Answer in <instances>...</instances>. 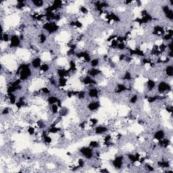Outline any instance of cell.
<instances>
[{"mask_svg": "<svg viewBox=\"0 0 173 173\" xmlns=\"http://www.w3.org/2000/svg\"><path fill=\"white\" fill-rule=\"evenodd\" d=\"M164 72L165 76L166 77H172L173 75V66L172 64L166 65V67L164 69Z\"/></svg>", "mask_w": 173, "mask_h": 173, "instance_id": "cell-1", "label": "cell"}]
</instances>
